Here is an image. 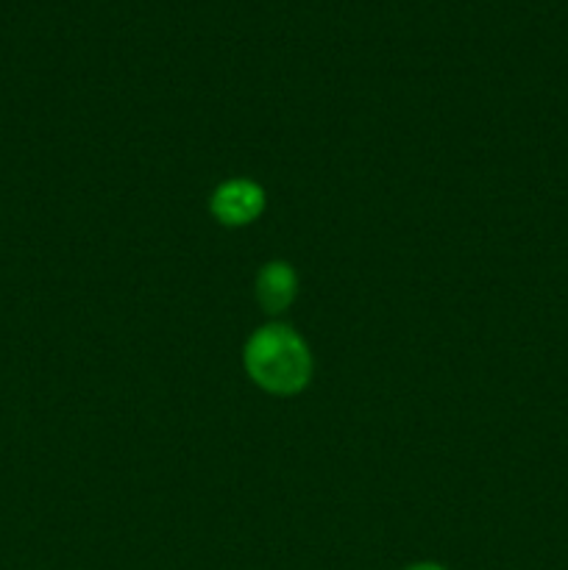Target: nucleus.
<instances>
[{"instance_id":"f257e3e1","label":"nucleus","mask_w":568,"mask_h":570,"mask_svg":"<svg viewBox=\"0 0 568 570\" xmlns=\"http://www.w3.org/2000/svg\"><path fill=\"white\" fill-rule=\"evenodd\" d=\"M251 382L271 395H298L312 382V351L290 323H265L254 328L243 348Z\"/></svg>"},{"instance_id":"f03ea898","label":"nucleus","mask_w":568,"mask_h":570,"mask_svg":"<svg viewBox=\"0 0 568 570\" xmlns=\"http://www.w3.org/2000/svg\"><path fill=\"white\" fill-rule=\"evenodd\" d=\"M267 206V195L254 178H226L217 184L209 198V212L221 226L243 228L262 217Z\"/></svg>"},{"instance_id":"7ed1b4c3","label":"nucleus","mask_w":568,"mask_h":570,"mask_svg":"<svg viewBox=\"0 0 568 570\" xmlns=\"http://www.w3.org/2000/svg\"><path fill=\"white\" fill-rule=\"evenodd\" d=\"M254 295L256 304L265 315L276 317L293 306L295 295H298V273L290 262L273 259L256 271L254 278Z\"/></svg>"},{"instance_id":"20e7f679","label":"nucleus","mask_w":568,"mask_h":570,"mask_svg":"<svg viewBox=\"0 0 568 570\" xmlns=\"http://www.w3.org/2000/svg\"><path fill=\"white\" fill-rule=\"evenodd\" d=\"M404 570H449V568L440 566V562H412V566H407Z\"/></svg>"}]
</instances>
